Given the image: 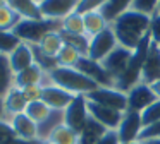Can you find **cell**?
<instances>
[{"label":"cell","instance_id":"1","mask_svg":"<svg viewBox=\"0 0 160 144\" xmlns=\"http://www.w3.org/2000/svg\"><path fill=\"white\" fill-rule=\"evenodd\" d=\"M150 21H152L150 16L129 9L121 14L110 24V27L117 38V43L132 51L150 33Z\"/></svg>","mask_w":160,"mask_h":144},{"label":"cell","instance_id":"2","mask_svg":"<svg viewBox=\"0 0 160 144\" xmlns=\"http://www.w3.org/2000/svg\"><path fill=\"white\" fill-rule=\"evenodd\" d=\"M48 81L52 84L59 86V88L66 89V91L72 93L74 96L78 94H90L91 91L98 89L100 86L93 82L90 77L81 74L78 69L74 67H55L52 72H48Z\"/></svg>","mask_w":160,"mask_h":144},{"label":"cell","instance_id":"3","mask_svg":"<svg viewBox=\"0 0 160 144\" xmlns=\"http://www.w3.org/2000/svg\"><path fill=\"white\" fill-rule=\"evenodd\" d=\"M150 45H152V36H150V33H148L143 38L141 43L132 50L128 69H126V72L117 79L115 89H119V91H122V93H128L131 88H134L136 84L141 82V74H143V67H145L146 57H148Z\"/></svg>","mask_w":160,"mask_h":144},{"label":"cell","instance_id":"4","mask_svg":"<svg viewBox=\"0 0 160 144\" xmlns=\"http://www.w3.org/2000/svg\"><path fill=\"white\" fill-rule=\"evenodd\" d=\"M62 29V21L57 19H21L14 27V34L28 45H38L48 33Z\"/></svg>","mask_w":160,"mask_h":144},{"label":"cell","instance_id":"5","mask_svg":"<svg viewBox=\"0 0 160 144\" xmlns=\"http://www.w3.org/2000/svg\"><path fill=\"white\" fill-rule=\"evenodd\" d=\"M90 113H88V99L84 94H78L71 101V105L64 110V125L72 129L79 136V132L84 129Z\"/></svg>","mask_w":160,"mask_h":144},{"label":"cell","instance_id":"6","mask_svg":"<svg viewBox=\"0 0 160 144\" xmlns=\"http://www.w3.org/2000/svg\"><path fill=\"white\" fill-rule=\"evenodd\" d=\"M86 99L122 113L128 112V94L115 88H98L90 94H86Z\"/></svg>","mask_w":160,"mask_h":144},{"label":"cell","instance_id":"7","mask_svg":"<svg viewBox=\"0 0 160 144\" xmlns=\"http://www.w3.org/2000/svg\"><path fill=\"white\" fill-rule=\"evenodd\" d=\"M74 69H78L81 74L90 77L93 82H97L100 88H115V79L105 70L102 62L91 60L90 57H79Z\"/></svg>","mask_w":160,"mask_h":144},{"label":"cell","instance_id":"8","mask_svg":"<svg viewBox=\"0 0 160 144\" xmlns=\"http://www.w3.org/2000/svg\"><path fill=\"white\" fill-rule=\"evenodd\" d=\"M117 38H115L112 27L108 26L105 31H102L100 34H97L95 38L90 40V48H88V57L91 60L102 62L115 46H117Z\"/></svg>","mask_w":160,"mask_h":144},{"label":"cell","instance_id":"9","mask_svg":"<svg viewBox=\"0 0 160 144\" xmlns=\"http://www.w3.org/2000/svg\"><path fill=\"white\" fill-rule=\"evenodd\" d=\"M128 112H138L141 113L145 108H148L152 103H155L157 94L153 93L152 86L146 82H139L134 88H131L128 93Z\"/></svg>","mask_w":160,"mask_h":144},{"label":"cell","instance_id":"10","mask_svg":"<svg viewBox=\"0 0 160 144\" xmlns=\"http://www.w3.org/2000/svg\"><path fill=\"white\" fill-rule=\"evenodd\" d=\"M81 0H42L40 2V12L45 19L64 21L67 16L76 12Z\"/></svg>","mask_w":160,"mask_h":144},{"label":"cell","instance_id":"11","mask_svg":"<svg viewBox=\"0 0 160 144\" xmlns=\"http://www.w3.org/2000/svg\"><path fill=\"white\" fill-rule=\"evenodd\" d=\"M131 55H132L131 50H128V48L117 45V46H115L114 50H112L110 53L102 60V65H103L105 70L115 79V82H117V79L126 72L128 64H129V60H131Z\"/></svg>","mask_w":160,"mask_h":144},{"label":"cell","instance_id":"12","mask_svg":"<svg viewBox=\"0 0 160 144\" xmlns=\"http://www.w3.org/2000/svg\"><path fill=\"white\" fill-rule=\"evenodd\" d=\"M143 130V122H141V113L138 112H124L122 120L117 127V136L121 144L139 141V134Z\"/></svg>","mask_w":160,"mask_h":144},{"label":"cell","instance_id":"13","mask_svg":"<svg viewBox=\"0 0 160 144\" xmlns=\"http://www.w3.org/2000/svg\"><path fill=\"white\" fill-rule=\"evenodd\" d=\"M76 98L72 93L66 91V89L59 88V86L52 84V82H47L43 84V96H42V101L47 103L52 110H64L71 105V101Z\"/></svg>","mask_w":160,"mask_h":144},{"label":"cell","instance_id":"14","mask_svg":"<svg viewBox=\"0 0 160 144\" xmlns=\"http://www.w3.org/2000/svg\"><path fill=\"white\" fill-rule=\"evenodd\" d=\"M88 113H90L91 118H95L98 123L105 127L107 130H117L119 123L122 120V112H117V110L107 108L103 105H98V103L88 101Z\"/></svg>","mask_w":160,"mask_h":144},{"label":"cell","instance_id":"15","mask_svg":"<svg viewBox=\"0 0 160 144\" xmlns=\"http://www.w3.org/2000/svg\"><path fill=\"white\" fill-rule=\"evenodd\" d=\"M9 123H11L16 137L24 139V141H40L38 139V125L26 113H19V115L11 117Z\"/></svg>","mask_w":160,"mask_h":144},{"label":"cell","instance_id":"16","mask_svg":"<svg viewBox=\"0 0 160 144\" xmlns=\"http://www.w3.org/2000/svg\"><path fill=\"white\" fill-rule=\"evenodd\" d=\"M47 82H50L47 72L36 64H33L31 67L24 69V70L18 72V74L14 75V86L19 89H24V88H28V86H38V84L43 86V84H47Z\"/></svg>","mask_w":160,"mask_h":144},{"label":"cell","instance_id":"17","mask_svg":"<svg viewBox=\"0 0 160 144\" xmlns=\"http://www.w3.org/2000/svg\"><path fill=\"white\" fill-rule=\"evenodd\" d=\"M158 79H160V46L152 41L150 50H148V57H146V62H145V67H143L141 82L153 84Z\"/></svg>","mask_w":160,"mask_h":144},{"label":"cell","instance_id":"18","mask_svg":"<svg viewBox=\"0 0 160 144\" xmlns=\"http://www.w3.org/2000/svg\"><path fill=\"white\" fill-rule=\"evenodd\" d=\"M26 106H28V99L24 98V93L22 89L12 86L11 91L5 94L4 98V110H5V118H11L14 115H19V113L26 112Z\"/></svg>","mask_w":160,"mask_h":144},{"label":"cell","instance_id":"19","mask_svg":"<svg viewBox=\"0 0 160 144\" xmlns=\"http://www.w3.org/2000/svg\"><path fill=\"white\" fill-rule=\"evenodd\" d=\"M9 64H11V69L14 70V74L24 70V69L31 67L35 64V57H33V48L31 45L24 43L22 41L11 55H9Z\"/></svg>","mask_w":160,"mask_h":144},{"label":"cell","instance_id":"20","mask_svg":"<svg viewBox=\"0 0 160 144\" xmlns=\"http://www.w3.org/2000/svg\"><path fill=\"white\" fill-rule=\"evenodd\" d=\"M83 19H84V33H86V36L90 38V40L95 38L97 34H100L102 31H105L108 26H110V24L105 21V17L102 16V12L98 9L84 12Z\"/></svg>","mask_w":160,"mask_h":144},{"label":"cell","instance_id":"21","mask_svg":"<svg viewBox=\"0 0 160 144\" xmlns=\"http://www.w3.org/2000/svg\"><path fill=\"white\" fill-rule=\"evenodd\" d=\"M7 5L18 14L21 19H42L40 3L35 0H7Z\"/></svg>","mask_w":160,"mask_h":144},{"label":"cell","instance_id":"22","mask_svg":"<svg viewBox=\"0 0 160 144\" xmlns=\"http://www.w3.org/2000/svg\"><path fill=\"white\" fill-rule=\"evenodd\" d=\"M105 132H107V129L102 123H98L95 118L90 117L86 125H84V129L78 136V144H97L103 137Z\"/></svg>","mask_w":160,"mask_h":144},{"label":"cell","instance_id":"23","mask_svg":"<svg viewBox=\"0 0 160 144\" xmlns=\"http://www.w3.org/2000/svg\"><path fill=\"white\" fill-rule=\"evenodd\" d=\"M131 5H132V0H107L98 10L105 17V21L108 24H112L121 14H124L126 10L131 9Z\"/></svg>","mask_w":160,"mask_h":144},{"label":"cell","instance_id":"24","mask_svg":"<svg viewBox=\"0 0 160 144\" xmlns=\"http://www.w3.org/2000/svg\"><path fill=\"white\" fill-rule=\"evenodd\" d=\"M36 46H38L45 55L55 58L57 55H59V51L62 50V46H64V40H62V36H60V31L48 33L38 45H36Z\"/></svg>","mask_w":160,"mask_h":144},{"label":"cell","instance_id":"25","mask_svg":"<svg viewBox=\"0 0 160 144\" xmlns=\"http://www.w3.org/2000/svg\"><path fill=\"white\" fill-rule=\"evenodd\" d=\"M14 70L11 69L9 57L0 55V98H5L11 88L14 86Z\"/></svg>","mask_w":160,"mask_h":144},{"label":"cell","instance_id":"26","mask_svg":"<svg viewBox=\"0 0 160 144\" xmlns=\"http://www.w3.org/2000/svg\"><path fill=\"white\" fill-rule=\"evenodd\" d=\"M62 123H64V112H60V110H52L48 118H47L45 122L38 123V139L47 141L50 134H52L59 125H62Z\"/></svg>","mask_w":160,"mask_h":144},{"label":"cell","instance_id":"27","mask_svg":"<svg viewBox=\"0 0 160 144\" xmlns=\"http://www.w3.org/2000/svg\"><path fill=\"white\" fill-rule=\"evenodd\" d=\"M24 113L33 120V122L36 123V125H38V123L45 122V120L50 117V113H52V108H50L47 103H43L42 99H40V101L28 103V106H26V112H24Z\"/></svg>","mask_w":160,"mask_h":144},{"label":"cell","instance_id":"28","mask_svg":"<svg viewBox=\"0 0 160 144\" xmlns=\"http://www.w3.org/2000/svg\"><path fill=\"white\" fill-rule=\"evenodd\" d=\"M60 36H62L64 43L72 46L74 50L79 51L81 57H88V48H90V38L86 34H69L60 31Z\"/></svg>","mask_w":160,"mask_h":144},{"label":"cell","instance_id":"29","mask_svg":"<svg viewBox=\"0 0 160 144\" xmlns=\"http://www.w3.org/2000/svg\"><path fill=\"white\" fill-rule=\"evenodd\" d=\"M47 141L52 144H78V134L62 123L50 134Z\"/></svg>","mask_w":160,"mask_h":144},{"label":"cell","instance_id":"30","mask_svg":"<svg viewBox=\"0 0 160 144\" xmlns=\"http://www.w3.org/2000/svg\"><path fill=\"white\" fill-rule=\"evenodd\" d=\"M64 33L69 34H86L84 33V19L83 14L79 12H72L71 16H67L66 19L62 21V29Z\"/></svg>","mask_w":160,"mask_h":144},{"label":"cell","instance_id":"31","mask_svg":"<svg viewBox=\"0 0 160 144\" xmlns=\"http://www.w3.org/2000/svg\"><path fill=\"white\" fill-rule=\"evenodd\" d=\"M79 51L74 50L72 46H69V45L64 43L62 50L59 51V55L55 57L57 60V67H76L78 60H79Z\"/></svg>","mask_w":160,"mask_h":144},{"label":"cell","instance_id":"32","mask_svg":"<svg viewBox=\"0 0 160 144\" xmlns=\"http://www.w3.org/2000/svg\"><path fill=\"white\" fill-rule=\"evenodd\" d=\"M22 41L14 34V31H0V55H9L21 45Z\"/></svg>","mask_w":160,"mask_h":144},{"label":"cell","instance_id":"33","mask_svg":"<svg viewBox=\"0 0 160 144\" xmlns=\"http://www.w3.org/2000/svg\"><path fill=\"white\" fill-rule=\"evenodd\" d=\"M19 21H21V17L9 5L0 7V31H12L19 24Z\"/></svg>","mask_w":160,"mask_h":144},{"label":"cell","instance_id":"34","mask_svg":"<svg viewBox=\"0 0 160 144\" xmlns=\"http://www.w3.org/2000/svg\"><path fill=\"white\" fill-rule=\"evenodd\" d=\"M31 48H33V57H35V64L36 65H40V67L43 69V70L48 74V72H52L53 69L57 67V60L55 58H52V57H48V55H45L42 50H40L36 45H31Z\"/></svg>","mask_w":160,"mask_h":144},{"label":"cell","instance_id":"35","mask_svg":"<svg viewBox=\"0 0 160 144\" xmlns=\"http://www.w3.org/2000/svg\"><path fill=\"white\" fill-rule=\"evenodd\" d=\"M141 122H143V127H148V125H153V123L160 122V99H157L155 103L145 108L141 112Z\"/></svg>","mask_w":160,"mask_h":144},{"label":"cell","instance_id":"36","mask_svg":"<svg viewBox=\"0 0 160 144\" xmlns=\"http://www.w3.org/2000/svg\"><path fill=\"white\" fill-rule=\"evenodd\" d=\"M158 2L160 0H132L131 9L152 17L157 12V9H158Z\"/></svg>","mask_w":160,"mask_h":144},{"label":"cell","instance_id":"37","mask_svg":"<svg viewBox=\"0 0 160 144\" xmlns=\"http://www.w3.org/2000/svg\"><path fill=\"white\" fill-rule=\"evenodd\" d=\"M155 139H160V122L148 125V127H143L141 134H139V141H143V142L155 141Z\"/></svg>","mask_w":160,"mask_h":144},{"label":"cell","instance_id":"38","mask_svg":"<svg viewBox=\"0 0 160 144\" xmlns=\"http://www.w3.org/2000/svg\"><path fill=\"white\" fill-rule=\"evenodd\" d=\"M24 93V98L28 99V103H33V101H40L43 96V86L38 84V86H28V88L22 89Z\"/></svg>","mask_w":160,"mask_h":144},{"label":"cell","instance_id":"39","mask_svg":"<svg viewBox=\"0 0 160 144\" xmlns=\"http://www.w3.org/2000/svg\"><path fill=\"white\" fill-rule=\"evenodd\" d=\"M150 36H152L153 43L160 45V12H155L152 16V21H150Z\"/></svg>","mask_w":160,"mask_h":144},{"label":"cell","instance_id":"40","mask_svg":"<svg viewBox=\"0 0 160 144\" xmlns=\"http://www.w3.org/2000/svg\"><path fill=\"white\" fill-rule=\"evenodd\" d=\"M105 2H107V0H81L79 5H78V9H76V12L84 14V12H88V10L100 9Z\"/></svg>","mask_w":160,"mask_h":144},{"label":"cell","instance_id":"41","mask_svg":"<svg viewBox=\"0 0 160 144\" xmlns=\"http://www.w3.org/2000/svg\"><path fill=\"white\" fill-rule=\"evenodd\" d=\"M97 144H121L119 136H117V130H107V132L103 134V137H102Z\"/></svg>","mask_w":160,"mask_h":144},{"label":"cell","instance_id":"42","mask_svg":"<svg viewBox=\"0 0 160 144\" xmlns=\"http://www.w3.org/2000/svg\"><path fill=\"white\" fill-rule=\"evenodd\" d=\"M12 136H14V130H12L9 120H0V141H5Z\"/></svg>","mask_w":160,"mask_h":144},{"label":"cell","instance_id":"43","mask_svg":"<svg viewBox=\"0 0 160 144\" xmlns=\"http://www.w3.org/2000/svg\"><path fill=\"white\" fill-rule=\"evenodd\" d=\"M0 144H40V141H24V139H19V137L12 136L5 141H0Z\"/></svg>","mask_w":160,"mask_h":144},{"label":"cell","instance_id":"44","mask_svg":"<svg viewBox=\"0 0 160 144\" xmlns=\"http://www.w3.org/2000/svg\"><path fill=\"white\" fill-rule=\"evenodd\" d=\"M150 86H152L153 93H155V94H157V98L160 99V79H158V81H155V82H153V84H150Z\"/></svg>","mask_w":160,"mask_h":144},{"label":"cell","instance_id":"45","mask_svg":"<svg viewBox=\"0 0 160 144\" xmlns=\"http://www.w3.org/2000/svg\"><path fill=\"white\" fill-rule=\"evenodd\" d=\"M0 120H7L5 118V110H4V98H0Z\"/></svg>","mask_w":160,"mask_h":144},{"label":"cell","instance_id":"46","mask_svg":"<svg viewBox=\"0 0 160 144\" xmlns=\"http://www.w3.org/2000/svg\"><path fill=\"white\" fill-rule=\"evenodd\" d=\"M146 144H160V139H155V141H146Z\"/></svg>","mask_w":160,"mask_h":144},{"label":"cell","instance_id":"47","mask_svg":"<svg viewBox=\"0 0 160 144\" xmlns=\"http://www.w3.org/2000/svg\"><path fill=\"white\" fill-rule=\"evenodd\" d=\"M126 144H146V142H143V141H132V142H126Z\"/></svg>","mask_w":160,"mask_h":144},{"label":"cell","instance_id":"48","mask_svg":"<svg viewBox=\"0 0 160 144\" xmlns=\"http://www.w3.org/2000/svg\"><path fill=\"white\" fill-rule=\"evenodd\" d=\"M4 5H7V0H0V7H4Z\"/></svg>","mask_w":160,"mask_h":144},{"label":"cell","instance_id":"49","mask_svg":"<svg viewBox=\"0 0 160 144\" xmlns=\"http://www.w3.org/2000/svg\"><path fill=\"white\" fill-rule=\"evenodd\" d=\"M40 144H52V142H48V141H40Z\"/></svg>","mask_w":160,"mask_h":144},{"label":"cell","instance_id":"50","mask_svg":"<svg viewBox=\"0 0 160 144\" xmlns=\"http://www.w3.org/2000/svg\"><path fill=\"white\" fill-rule=\"evenodd\" d=\"M157 12H160V2H158V9H157Z\"/></svg>","mask_w":160,"mask_h":144},{"label":"cell","instance_id":"51","mask_svg":"<svg viewBox=\"0 0 160 144\" xmlns=\"http://www.w3.org/2000/svg\"><path fill=\"white\" fill-rule=\"evenodd\" d=\"M35 2H36V3H40V2H42V0H35Z\"/></svg>","mask_w":160,"mask_h":144},{"label":"cell","instance_id":"52","mask_svg":"<svg viewBox=\"0 0 160 144\" xmlns=\"http://www.w3.org/2000/svg\"><path fill=\"white\" fill-rule=\"evenodd\" d=\"M158 46H160V45H158Z\"/></svg>","mask_w":160,"mask_h":144}]
</instances>
